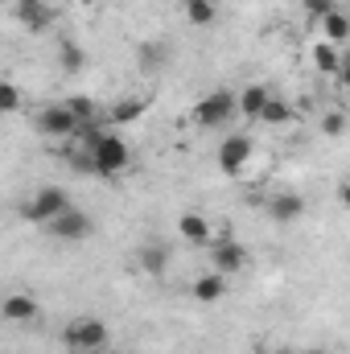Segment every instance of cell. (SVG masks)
<instances>
[{
  "label": "cell",
  "instance_id": "1",
  "mask_svg": "<svg viewBox=\"0 0 350 354\" xmlns=\"http://www.w3.org/2000/svg\"><path fill=\"white\" fill-rule=\"evenodd\" d=\"M79 140H83V149L91 153V174L95 177H120L132 165V149H128V140L116 128L91 124V128H83Z\"/></svg>",
  "mask_w": 350,
  "mask_h": 354
},
{
  "label": "cell",
  "instance_id": "2",
  "mask_svg": "<svg viewBox=\"0 0 350 354\" xmlns=\"http://www.w3.org/2000/svg\"><path fill=\"white\" fill-rule=\"evenodd\" d=\"M239 115V91L231 87H214L206 91L194 107H190V120L202 128V132H219V128H231V120Z\"/></svg>",
  "mask_w": 350,
  "mask_h": 354
},
{
  "label": "cell",
  "instance_id": "3",
  "mask_svg": "<svg viewBox=\"0 0 350 354\" xmlns=\"http://www.w3.org/2000/svg\"><path fill=\"white\" fill-rule=\"evenodd\" d=\"M62 346L71 354H103L111 346V330H107V322L95 317V313L71 317V322L62 326Z\"/></svg>",
  "mask_w": 350,
  "mask_h": 354
},
{
  "label": "cell",
  "instance_id": "4",
  "mask_svg": "<svg viewBox=\"0 0 350 354\" xmlns=\"http://www.w3.org/2000/svg\"><path fill=\"white\" fill-rule=\"evenodd\" d=\"M75 206V198H71V189L66 185H42V189H33L25 202H21V218L25 223H33V227H50L58 214H66Z\"/></svg>",
  "mask_w": 350,
  "mask_h": 354
},
{
  "label": "cell",
  "instance_id": "5",
  "mask_svg": "<svg viewBox=\"0 0 350 354\" xmlns=\"http://www.w3.org/2000/svg\"><path fill=\"white\" fill-rule=\"evenodd\" d=\"M33 128H37L46 140H79V136H83V124H79V115L71 111L66 99L42 103V107L33 111Z\"/></svg>",
  "mask_w": 350,
  "mask_h": 354
},
{
  "label": "cell",
  "instance_id": "6",
  "mask_svg": "<svg viewBox=\"0 0 350 354\" xmlns=\"http://www.w3.org/2000/svg\"><path fill=\"white\" fill-rule=\"evenodd\" d=\"M252 161H256V140H252L248 132H231V136L219 145V169L227 177H243Z\"/></svg>",
  "mask_w": 350,
  "mask_h": 354
},
{
  "label": "cell",
  "instance_id": "7",
  "mask_svg": "<svg viewBox=\"0 0 350 354\" xmlns=\"http://www.w3.org/2000/svg\"><path fill=\"white\" fill-rule=\"evenodd\" d=\"M206 256H210V272H219L227 280L248 268V248L235 243V235H214V243L206 248Z\"/></svg>",
  "mask_w": 350,
  "mask_h": 354
},
{
  "label": "cell",
  "instance_id": "8",
  "mask_svg": "<svg viewBox=\"0 0 350 354\" xmlns=\"http://www.w3.org/2000/svg\"><path fill=\"white\" fill-rule=\"evenodd\" d=\"M54 243H83V239H91V231H95V218H91L87 210H79V206H71L66 214H58L50 227H42Z\"/></svg>",
  "mask_w": 350,
  "mask_h": 354
},
{
  "label": "cell",
  "instance_id": "9",
  "mask_svg": "<svg viewBox=\"0 0 350 354\" xmlns=\"http://www.w3.org/2000/svg\"><path fill=\"white\" fill-rule=\"evenodd\" d=\"M305 198L297 194V189H276V194H268L264 198V214L272 218V223H280V227H288V223H297L301 214H305Z\"/></svg>",
  "mask_w": 350,
  "mask_h": 354
},
{
  "label": "cell",
  "instance_id": "10",
  "mask_svg": "<svg viewBox=\"0 0 350 354\" xmlns=\"http://www.w3.org/2000/svg\"><path fill=\"white\" fill-rule=\"evenodd\" d=\"M177 239L190 248H210L214 243V227L202 210H181L177 214Z\"/></svg>",
  "mask_w": 350,
  "mask_h": 354
},
{
  "label": "cell",
  "instance_id": "11",
  "mask_svg": "<svg viewBox=\"0 0 350 354\" xmlns=\"http://www.w3.org/2000/svg\"><path fill=\"white\" fill-rule=\"evenodd\" d=\"M169 264H174V248L165 243V239H145L140 248H136V268L145 272V276H165L169 272Z\"/></svg>",
  "mask_w": 350,
  "mask_h": 354
},
{
  "label": "cell",
  "instance_id": "12",
  "mask_svg": "<svg viewBox=\"0 0 350 354\" xmlns=\"http://www.w3.org/2000/svg\"><path fill=\"white\" fill-rule=\"evenodd\" d=\"M37 313H42V305H37L33 292H8L4 305H0V317H4L8 326H33Z\"/></svg>",
  "mask_w": 350,
  "mask_h": 354
},
{
  "label": "cell",
  "instance_id": "13",
  "mask_svg": "<svg viewBox=\"0 0 350 354\" xmlns=\"http://www.w3.org/2000/svg\"><path fill=\"white\" fill-rule=\"evenodd\" d=\"M12 12H17V21H21L29 33H46V29L54 25V8H50L46 0H12Z\"/></svg>",
  "mask_w": 350,
  "mask_h": 354
},
{
  "label": "cell",
  "instance_id": "14",
  "mask_svg": "<svg viewBox=\"0 0 350 354\" xmlns=\"http://www.w3.org/2000/svg\"><path fill=\"white\" fill-rule=\"evenodd\" d=\"M342 46H330V41H313L309 46V66L317 71V75H326V79H338L342 75Z\"/></svg>",
  "mask_w": 350,
  "mask_h": 354
},
{
  "label": "cell",
  "instance_id": "15",
  "mask_svg": "<svg viewBox=\"0 0 350 354\" xmlns=\"http://www.w3.org/2000/svg\"><path fill=\"white\" fill-rule=\"evenodd\" d=\"M145 107H149L145 95H124V99H116V103L107 107V124H111V128H128V124H136V120L145 115Z\"/></svg>",
  "mask_w": 350,
  "mask_h": 354
},
{
  "label": "cell",
  "instance_id": "16",
  "mask_svg": "<svg viewBox=\"0 0 350 354\" xmlns=\"http://www.w3.org/2000/svg\"><path fill=\"white\" fill-rule=\"evenodd\" d=\"M227 276H219V272H202L194 284H190V297L198 301V305H219L223 297H227Z\"/></svg>",
  "mask_w": 350,
  "mask_h": 354
},
{
  "label": "cell",
  "instance_id": "17",
  "mask_svg": "<svg viewBox=\"0 0 350 354\" xmlns=\"http://www.w3.org/2000/svg\"><path fill=\"white\" fill-rule=\"evenodd\" d=\"M317 29H322V41H330V46H347L350 41V12H342V8L326 12V17L317 21Z\"/></svg>",
  "mask_w": 350,
  "mask_h": 354
},
{
  "label": "cell",
  "instance_id": "18",
  "mask_svg": "<svg viewBox=\"0 0 350 354\" xmlns=\"http://www.w3.org/2000/svg\"><path fill=\"white\" fill-rule=\"evenodd\" d=\"M268 99H272V91L264 87V83H248V87L239 91V115L260 124V115H264V107H268Z\"/></svg>",
  "mask_w": 350,
  "mask_h": 354
},
{
  "label": "cell",
  "instance_id": "19",
  "mask_svg": "<svg viewBox=\"0 0 350 354\" xmlns=\"http://www.w3.org/2000/svg\"><path fill=\"white\" fill-rule=\"evenodd\" d=\"M54 62H58V71L66 75V79H75L83 66H87V54H83V46L79 41H58V50H54Z\"/></svg>",
  "mask_w": 350,
  "mask_h": 354
},
{
  "label": "cell",
  "instance_id": "20",
  "mask_svg": "<svg viewBox=\"0 0 350 354\" xmlns=\"http://www.w3.org/2000/svg\"><path fill=\"white\" fill-rule=\"evenodd\" d=\"M136 62H140V71H161V66H169V46L165 41H140Z\"/></svg>",
  "mask_w": 350,
  "mask_h": 354
},
{
  "label": "cell",
  "instance_id": "21",
  "mask_svg": "<svg viewBox=\"0 0 350 354\" xmlns=\"http://www.w3.org/2000/svg\"><path fill=\"white\" fill-rule=\"evenodd\" d=\"M181 17L190 25H210L219 17V0H181Z\"/></svg>",
  "mask_w": 350,
  "mask_h": 354
},
{
  "label": "cell",
  "instance_id": "22",
  "mask_svg": "<svg viewBox=\"0 0 350 354\" xmlns=\"http://www.w3.org/2000/svg\"><path fill=\"white\" fill-rule=\"evenodd\" d=\"M293 120V103L288 99H280V95H272L268 99V107H264L260 124H268V128H280V124H288Z\"/></svg>",
  "mask_w": 350,
  "mask_h": 354
},
{
  "label": "cell",
  "instance_id": "23",
  "mask_svg": "<svg viewBox=\"0 0 350 354\" xmlns=\"http://www.w3.org/2000/svg\"><path fill=\"white\" fill-rule=\"evenodd\" d=\"M66 103H71V111L79 115L83 128H91V124L99 120V107H95V99H87V95H66Z\"/></svg>",
  "mask_w": 350,
  "mask_h": 354
},
{
  "label": "cell",
  "instance_id": "24",
  "mask_svg": "<svg viewBox=\"0 0 350 354\" xmlns=\"http://www.w3.org/2000/svg\"><path fill=\"white\" fill-rule=\"evenodd\" d=\"M317 128H322V136H342V132H347V111H342V107H330V111L317 120Z\"/></svg>",
  "mask_w": 350,
  "mask_h": 354
},
{
  "label": "cell",
  "instance_id": "25",
  "mask_svg": "<svg viewBox=\"0 0 350 354\" xmlns=\"http://www.w3.org/2000/svg\"><path fill=\"white\" fill-rule=\"evenodd\" d=\"M0 111H4V115L21 111V87H17L12 79H4V83H0Z\"/></svg>",
  "mask_w": 350,
  "mask_h": 354
},
{
  "label": "cell",
  "instance_id": "26",
  "mask_svg": "<svg viewBox=\"0 0 350 354\" xmlns=\"http://www.w3.org/2000/svg\"><path fill=\"white\" fill-rule=\"evenodd\" d=\"M338 8V0H301V12H309L313 21H322L326 12H334Z\"/></svg>",
  "mask_w": 350,
  "mask_h": 354
},
{
  "label": "cell",
  "instance_id": "27",
  "mask_svg": "<svg viewBox=\"0 0 350 354\" xmlns=\"http://www.w3.org/2000/svg\"><path fill=\"white\" fill-rule=\"evenodd\" d=\"M338 206L350 214V177H342V181H338Z\"/></svg>",
  "mask_w": 350,
  "mask_h": 354
},
{
  "label": "cell",
  "instance_id": "28",
  "mask_svg": "<svg viewBox=\"0 0 350 354\" xmlns=\"http://www.w3.org/2000/svg\"><path fill=\"white\" fill-rule=\"evenodd\" d=\"M338 79H342V87L350 91V54H347V62H342V75H338Z\"/></svg>",
  "mask_w": 350,
  "mask_h": 354
},
{
  "label": "cell",
  "instance_id": "29",
  "mask_svg": "<svg viewBox=\"0 0 350 354\" xmlns=\"http://www.w3.org/2000/svg\"><path fill=\"white\" fill-rule=\"evenodd\" d=\"M252 354H268V351H264V346H256V351H252Z\"/></svg>",
  "mask_w": 350,
  "mask_h": 354
},
{
  "label": "cell",
  "instance_id": "30",
  "mask_svg": "<svg viewBox=\"0 0 350 354\" xmlns=\"http://www.w3.org/2000/svg\"><path fill=\"white\" fill-rule=\"evenodd\" d=\"M297 354H313V351H297Z\"/></svg>",
  "mask_w": 350,
  "mask_h": 354
}]
</instances>
